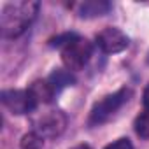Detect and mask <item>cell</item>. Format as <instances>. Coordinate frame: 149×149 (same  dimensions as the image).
Instances as JSON below:
<instances>
[{
  "mask_svg": "<svg viewBox=\"0 0 149 149\" xmlns=\"http://www.w3.org/2000/svg\"><path fill=\"white\" fill-rule=\"evenodd\" d=\"M74 37H77V35H76V33H63V35H56V37H53V39L49 40V46H51V47H61V49H63V47H65V46H67Z\"/></svg>",
  "mask_w": 149,
  "mask_h": 149,
  "instance_id": "obj_12",
  "label": "cell"
},
{
  "mask_svg": "<svg viewBox=\"0 0 149 149\" xmlns=\"http://www.w3.org/2000/svg\"><path fill=\"white\" fill-rule=\"evenodd\" d=\"M28 91L32 93V97L35 98L37 104H51L58 93V90L49 83V79H39L33 81L28 88Z\"/></svg>",
  "mask_w": 149,
  "mask_h": 149,
  "instance_id": "obj_7",
  "label": "cell"
},
{
  "mask_svg": "<svg viewBox=\"0 0 149 149\" xmlns=\"http://www.w3.org/2000/svg\"><path fill=\"white\" fill-rule=\"evenodd\" d=\"M39 13V2L35 0H19L9 2L0 13V32L6 39L19 37L35 19Z\"/></svg>",
  "mask_w": 149,
  "mask_h": 149,
  "instance_id": "obj_1",
  "label": "cell"
},
{
  "mask_svg": "<svg viewBox=\"0 0 149 149\" xmlns=\"http://www.w3.org/2000/svg\"><path fill=\"white\" fill-rule=\"evenodd\" d=\"M93 54V46L90 40L83 37H74L63 49H61V60L67 70H83L84 65L90 61Z\"/></svg>",
  "mask_w": 149,
  "mask_h": 149,
  "instance_id": "obj_2",
  "label": "cell"
},
{
  "mask_svg": "<svg viewBox=\"0 0 149 149\" xmlns=\"http://www.w3.org/2000/svg\"><path fill=\"white\" fill-rule=\"evenodd\" d=\"M72 149H91L88 144H77V146H74Z\"/></svg>",
  "mask_w": 149,
  "mask_h": 149,
  "instance_id": "obj_15",
  "label": "cell"
},
{
  "mask_svg": "<svg viewBox=\"0 0 149 149\" xmlns=\"http://www.w3.org/2000/svg\"><path fill=\"white\" fill-rule=\"evenodd\" d=\"M142 104H144V109L149 111V84L144 88V93H142Z\"/></svg>",
  "mask_w": 149,
  "mask_h": 149,
  "instance_id": "obj_14",
  "label": "cell"
},
{
  "mask_svg": "<svg viewBox=\"0 0 149 149\" xmlns=\"http://www.w3.org/2000/svg\"><path fill=\"white\" fill-rule=\"evenodd\" d=\"M128 44H130V40H128L126 33H123L119 28H114V26H107L97 35V46L105 54L121 53L128 47Z\"/></svg>",
  "mask_w": 149,
  "mask_h": 149,
  "instance_id": "obj_6",
  "label": "cell"
},
{
  "mask_svg": "<svg viewBox=\"0 0 149 149\" xmlns=\"http://www.w3.org/2000/svg\"><path fill=\"white\" fill-rule=\"evenodd\" d=\"M74 9L77 11V14L81 18H97V16H104L111 11V4L105 0H86V2L76 4Z\"/></svg>",
  "mask_w": 149,
  "mask_h": 149,
  "instance_id": "obj_8",
  "label": "cell"
},
{
  "mask_svg": "<svg viewBox=\"0 0 149 149\" xmlns=\"http://www.w3.org/2000/svg\"><path fill=\"white\" fill-rule=\"evenodd\" d=\"M130 97V90L128 88H121L112 95H107L105 98H102L100 102H97L90 112V125L91 126H98L102 123H105L114 112H118L121 109V105L128 100Z\"/></svg>",
  "mask_w": 149,
  "mask_h": 149,
  "instance_id": "obj_3",
  "label": "cell"
},
{
  "mask_svg": "<svg viewBox=\"0 0 149 149\" xmlns=\"http://www.w3.org/2000/svg\"><path fill=\"white\" fill-rule=\"evenodd\" d=\"M2 104L13 114H30L37 109V102L28 90H4L0 95Z\"/></svg>",
  "mask_w": 149,
  "mask_h": 149,
  "instance_id": "obj_4",
  "label": "cell"
},
{
  "mask_svg": "<svg viewBox=\"0 0 149 149\" xmlns=\"http://www.w3.org/2000/svg\"><path fill=\"white\" fill-rule=\"evenodd\" d=\"M33 126L39 135L46 137H58L60 133H63L65 126H67V116L61 111H47L46 114H42L40 118H37L33 121Z\"/></svg>",
  "mask_w": 149,
  "mask_h": 149,
  "instance_id": "obj_5",
  "label": "cell"
},
{
  "mask_svg": "<svg viewBox=\"0 0 149 149\" xmlns=\"http://www.w3.org/2000/svg\"><path fill=\"white\" fill-rule=\"evenodd\" d=\"M104 149H133V146H132V142H130L128 139H118V140H114L112 144L105 146Z\"/></svg>",
  "mask_w": 149,
  "mask_h": 149,
  "instance_id": "obj_13",
  "label": "cell"
},
{
  "mask_svg": "<svg viewBox=\"0 0 149 149\" xmlns=\"http://www.w3.org/2000/svg\"><path fill=\"white\" fill-rule=\"evenodd\" d=\"M133 126L140 139H149V111H144L142 114H139Z\"/></svg>",
  "mask_w": 149,
  "mask_h": 149,
  "instance_id": "obj_11",
  "label": "cell"
},
{
  "mask_svg": "<svg viewBox=\"0 0 149 149\" xmlns=\"http://www.w3.org/2000/svg\"><path fill=\"white\" fill-rule=\"evenodd\" d=\"M21 149H42L44 146V137L39 135L37 132H28L21 137Z\"/></svg>",
  "mask_w": 149,
  "mask_h": 149,
  "instance_id": "obj_10",
  "label": "cell"
},
{
  "mask_svg": "<svg viewBox=\"0 0 149 149\" xmlns=\"http://www.w3.org/2000/svg\"><path fill=\"white\" fill-rule=\"evenodd\" d=\"M49 83L60 91V90H63V88H67V86H72L74 83H76V77L72 76V72L70 70H67V68H54L51 74H49Z\"/></svg>",
  "mask_w": 149,
  "mask_h": 149,
  "instance_id": "obj_9",
  "label": "cell"
}]
</instances>
